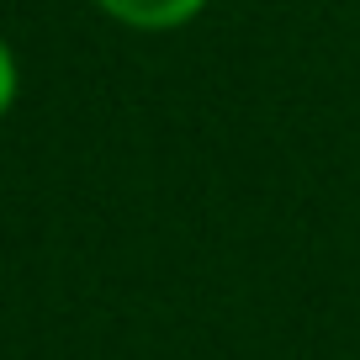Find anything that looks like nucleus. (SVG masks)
I'll return each instance as SVG.
<instances>
[{"label": "nucleus", "mask_w": 360, "mask_h": 360, "mask_svg": "<svg viewBox=\"0 0 360 360\" xmlns=\"http://www.w3.org/2000/svg\"><path fill=\"white\" fill-rule=\"evenodd\" d=\"M112 22L138 27V32H175L191 16H202L207 0H96Z\"/></svg>", "instance_id": "f257e3e1"}, {"label": "nucleus", "mask_w": 360, "mask_h": 360, "mask_svg": "<svg viewBox=\"0 0 360 360\" xmlns=\"http://www.w3.org/2000/svg\"><path fill=\"white\" fill-rule=\"evenodd\" d=\"M11 101H16V58H11V48L0 43V117L11 112Z\"/></svg>", "instance_id": "f03ea898"}]
</instances>
